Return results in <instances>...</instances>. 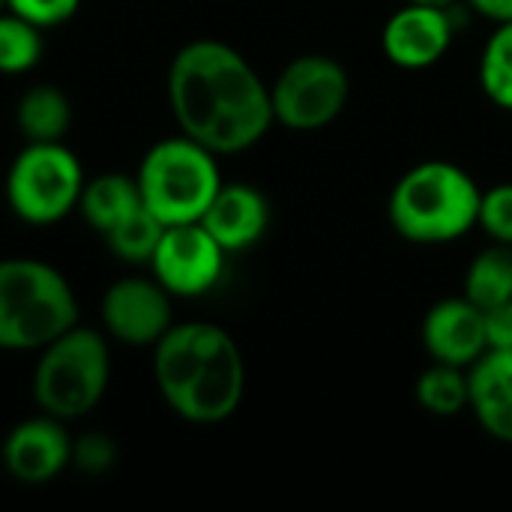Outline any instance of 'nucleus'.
<instances>
[{
  "label": "nucleus",
  "mask_w": 512,
  "mask_h": 512,
  "mask_svg": "<svg viewBox=\"0 0 512 512\" xmlns=\"http://www.w3.org/2000/svg\"><path fill=\"white\" fill-rule=\"evenodd\" d=\"M165 90L180 132L216 156L255 147L276 123L270 84L222 39L186 42L171 57Z\"/></svg>",
  "instance_id": "f257e3e1"
},
{
  "label": "nucleus",
  "mask_w": 512,
  "mask_h": 512,
  "mask_svg": "<svg viewBox=\"0 0 512 512\" xmlns=\"http://www.w3.org/2000/svg\"><path fill=\"white\" fill-rule=\"evenodd\" d=\"M162 402L192 426H219L246 396V363L234 336L210 321H183L153 345Z\"/></svg>",
  "instance_id": "f03ea898"
},
{
  "label": "nucleus",
  "mask_w": 512,
  "mask_h": 512,
  "mask_svg": "<svg viewBox=\"0 0 512 512\" xmlns=\"http://www.w3.org/2000/svg\"><path fill=\"white\" fill-rule=\"evenodd\" d=\"M483 189L456 162L429 159L408 168L387 201L393 231L420 246L462 240L477 228Z\"/></svg>",
  "instance_id": "7ed1b4c3"
},
{
  "label": "nucleus",
  "mask_w": 512,
  "mask_h": 512,
  "mask_svg": "<svg viewBox=\"0 0 512 512\" xmlns=\"http://www.w3.org/2000/svg\"><path fill=\"white\" fill-rule=\"evenodd\" d=\"M78 315V297L54 264L0 258V351H42Z\"/></svg>",
  "instance_id": "20e7f679"
},
{
  "label": "nucleus",
  "mask_w": 512,
  "mask_h": 512,
  "mask_svg": "<svg viewBox=\"0 0 512 512\" xmlns=\"http://www.w3.org/2000/svg\"><path fill=\"white\" fill-rule=\"evenodd\" d=\"M36 354L30 393L42 414L72 423L99 408L111 384V345L105 333L75 324Z\"/></svg>",
  "instance_id": "39448f33"
},
{
  "label": "nucleus",
  "mask_w": 512,
  "mask_h": 512,
  "mask_svg": "<svg viewBox=\"0 0 512 512\" xmlns=\"http://www.w3.org/2000/svg\"><path fill=\"white\" fill-rule=\"evenodd\" d=\"M135 180L144 207L162 225L201 222L204 210L225 183L219 171V156L183 132L156 141L141 156Z\"/></svg>",
  "instance_id": "423d86ee"
},
{
  "label": "nucleus",
  "mask_w": 512,
  "mask_h": 512,
  "mask_svg": "<svg viewBox=\"0 0 512 512\" xmlns=\"http://www.w3.org/2000/svg\"><path fill=\"white\" fill-rule=\"evenodd\" d=\"M84 180L81 159L63 141H27L6 171V204L27 225H57L78 210Z\"/></svg>",
  "instance_id": "0eeeda50"
},
{
  "label": "nucleus",
  "mask_w": 512,
  "mask_h": 512,
  "mask_svg": "<svg viewBox=\"0 0 512 512\" xmlns=\"http://www.w3.org/2000/svg\"><path fill=\"white\" fill-rule=\"evenodd\" d=\"M351 99V75L330 54H300L270 84L273 117L291 132H318L342 117Z\"/></svg>",
  "instance_id": "6e6552de"
},
{
  "label": "nucleus",
  "mask_w": 512,
  "mask_h": 512,
  "mask_svg": "<svg viewBox=\"0 0 512 512\" xmlns=\"http://www.w3.org/2000/svg\"><path fill=\"white\" fill-rule=\"evenodd\" d=\"M228 252L213 240V234L201 222L168 225L153 258V279L171 297H204L225 276Z\"/></svg>",
  "instance_id": "1a4fd4ad"
},
{
  "label": "nucleus",
  "mask_w": 512,
  "mask_h": 512,
  "mask_svg": "<svg viewBox=\"0 0 512 512\" xmlns=\"http://www.w3.org/2000/svg\"><path fill=\"white\" fill-rule=\"evenodd\" d=\"M105 336L126 348H153L174 324L171 294L153 276L111 282L99 303Z\"/></svg>",
  "instance_id": "9d476101"
},
{
  "label": "nucleus",
  "mask_w": 512,
  "mask_h": 512,
  "mask_svg": "<svg viewBox=\"0 0 512 512\" xmlns=\"http://www.w3.org/2000/svg\"><path fill=\"white\" fill-rule=\"evenodd\" d=\"M453 36H456L453 6L405 3L387 18L381 30V51L393 66L420 72L447 57Z\"/></svg>",
  "instance_id": "9b49d317"
},
{
  "label": "nucleus",
  "mask_w": 512,
  "mask_h": 512,
  "mask_svg": "<svg viewBox=\"0 0 512 512\" xmlns=\"http://www.w3.org/2000/svg\"><path fill=\"white\" fill-rule=\"evenodd\" d=\"M6 474L24 486H42L60 477L72 465V435L66 423L42 414L21 420L9 429L0 447Z\"/></svg>",
  "instance_id": "f8f14e48"
},
{
  "label": "nucleus",
  "mask_w": 512,
  "mask_h": 512,
  "mask_svg": "<svg viewBox=\"0 0 512 512\" xmlns=\"http://www.w3.org/2000/svg\"><path fill=\"white\" fill-rule=\"evenodd\" d=\"M423 345L435 363L468 369L486 351V312L465 294L438 300L423 318Z\"/></svg>",
  "instance_id": "ddd939ff"
},
{
  "label": "nucleus",
  "mask_w": 512,
  "mask_h": 512,
  "mask_svg": "<svg viewBox=\"0 0 512 512\" xmlns=\"http://www.w3.org/2000/svg\"><path fill=\"white\" fill-rule=\"evenodd\" d=\"M270 201L261 189L249 183H222L216 198L201 216V225L228 252H246L264 240L270 228Z\"/></svg>",
  "instance_id": "4468645a"
},
{
  "label": "nucleus",
  "mask_w": 512,
  "mask_h": 512,
  "mask_svg": "<svg viewBox=\"0 0 512 512\" xmlns=\"http://www.w3.org/2000/svg\"><path fill=\"white\" fill-rule=\"evenodd\" d=\"M468 411L486 435L512 444V351L489 348L468 366Z\"/></svg>",
  "instance_id": "2eb2a0df"
},
{
  "label": "nucleus",
  "mask_w": 512,
  "mask_h": 512,
  "mask_svg": "<svg viewBox=\"0 0 512 512\" xmlns=\"http://www.w3.org/2000/svg\"><path fill=\"white\" fill-rule=\"evenodd\" d=\"M141 207H144V201H141L135 174L105 171V174H96L93 180H84L75 213H81V219L96 234L105 237L111 228H117L123 219H129Z\"/></svg>",
  "instance_id": "dca6fc26"
},
{
  "label": "nucleus",
  "mask_w": 512,
  "mask_h": 512,
  "mask_svg": "<svg viewBox=\"0 0 512 512\" xmlns=\"http://www.w3.org/2000/svg\"><path fill=\"white\" fill-rule=\"evenodd\" d=\"M72 117V99L57 84H30L15 102V126L24 141H63Z\"/></svg>",
  "instance_id": "f3484780"
},
{
  "label": "nucleus",
  "mask_w": 512,
  "mask_h": 512,
  "mask_svg": "<svg viewBox=\"0 0 512 512\" xmlns=\"http://www.w3.org/2000/svg\"><path fill=\"white\" fill-rule=\"evenodd\" d=\"M465 297L483 312L512 300V246L492 243L474 255L465 270Z\"/></svg>",
  "instance_id": "a211bd4d"
},
{
  "label": "nucleus",
  "mask_w": 512,
  "mask_h": 512,
  "mask_svg": "<svg viewBox=\"0 0 512 512\" xmlns=\"http://www.w3.org/2000/svg\"><path fill=\"white\" fill-rule=\"evenodd\" d=\"M414 396L423 411L435 417H456L468 408V369L435 363L417 378Z\"/></svg>",
  "instance_id": "6ab92c4d"
},
{
  "label": "nucleus",
  "mask_w": 512,
  "mask_h": 512,
  "mask_svg": "<svg viewBox=\"0 0 512 512\" xmlns=\"http://www.w3.org/2000/svg\"><path fill=\"white\" fill-rule=\"evenodd\" d=\"M45 30L33 21L0 9V75H24L45 54Z\"/></svg>",
  "instance_id": "aec40b11"
},
{
  "label": "nucleus",
  "mask_w": 512,
  "mask_h": 512,
  "mask_svg": "<svg viewBox=\"0 0 512 512\" xmlns=\"http://www.w3.org/2000/svg\"><path fill=\"white\" fill-rule=\"evenodd\" d=\"M480 87L492 105L512 111V21L495 24L480 54Z\"/></svg>",
  "instance_id": "412c9836"
},
{
  "label": "nucleus",
  "mask_w": 512,
  "mask_h": 512,
  "mask_svg": "<svg viewBox=\"0 0 512 512\" xmlns=\"http://www.w3.org/2000/svg\"><path fill=\"white\" fill-rule=\"evenodd\" d=\"M165 228L168 225H162L147 207H141L129 219H123L117 228H111L105 234V243H108L111 255H117L126 264H150Z\"/></svg>",
  "instance_id": "4be33fe9"
},
{
  "label": "nucleus",
  "mask_w": 512,
  "mask_h": 512,
  "mask_svg": "<svg viewBox=\"0 0 512 512\" xmlns=\"http://www.w3.org/2000/svg\"><path fill=\"white\" fill-rule=\"evenodd\" d=\"M120 459V447L108 432H84L72 438V465L75 471L87 477H102L108 474Z\"/></svg>",
  "instance_id": "5701e85b"
},
{
  "label": "nucleus",
  "mask_w": 512,
  "mask_h": 512,
  "mask_svg": "<svg viewBox=\"0 0 512 512\" xmlns=\"http://www.w3.org/2000/svg\"><path fill=\"white\" fill-rule=\"evenodd\" d=\"M477 228H483L492 243L512 246V183H495L483 192Z\"/></svg>",
  "instance_id": "b1692460"
},
{
  "label": "nucleus",
  "mask_w": 512,
  "mask_h": 512,
  "mask_svg": "<svg viewBox=\"0 0 512 512\" xmlns=\"http://www.w3.org/2000/svg\"><path fill=\"white\" fill-rule=\"evenodd\" d=\"M3 9L33 21L36 27H60L81 9V0H3Z\"/></svg>",
  "instance_id": "393cba45"
},
{
  "label": "nucleus",
  "mask_w": 512,
  "mask_h": 512,
  "mask_svg": "<svg viewBox=\"0 0 512 512\" xmlns=\"http://www.w3.org/2000/svg\"><path fill=\"white\" fill-rule=\"evenodd\" d=\"M486 342L489 348L512 351V300L486 309Z\"/></svg>",
  "instance_id": "a878e982"
},
{
  "label": "nucleus",
  "mask_w": 512,
  "mask_h": 512,
  "mask_svg": "<svg viewBox=\"0 0 512 512\" xmlns=\"http://www.w3.org/2000/svg\"><path fill=\"white\" fill-rule=\"evenodd\" d=\"M471 12H477L486 21L507 24L512 21V0H465Z\"/></svg>",
  "instance_id": "bb28decb"
},
{
  "label": "nucleus",
  "mask_w": 512,
  "mask_h": 512,
  "mask_svg": "<svg viewBox=\"0 0 512 512\" xmlns=\"http://www.w3.org/2000/svg\"><path fill=\"white\" fill-rule=\"evenodd\" d=\"M405 3H426V6H456L459 0H405Z\"/></svg>",
  "instance_id": "cd10ccee"
},
{
  "label": "nucleus",
  "mask_w": 512,
  "mask_h": 512,
  "mask_svg": "<svg viewBox=\"0 0 512 512\" xmlns=\"http://www.w3.org/2000/svg\"><path fill=\"white\" fill-rule=\"evenodd\" d=\"M0 9H3V0H0Z\"/></svg>",
  "instance_id": "c85d7f7f"
}]
</instances>
